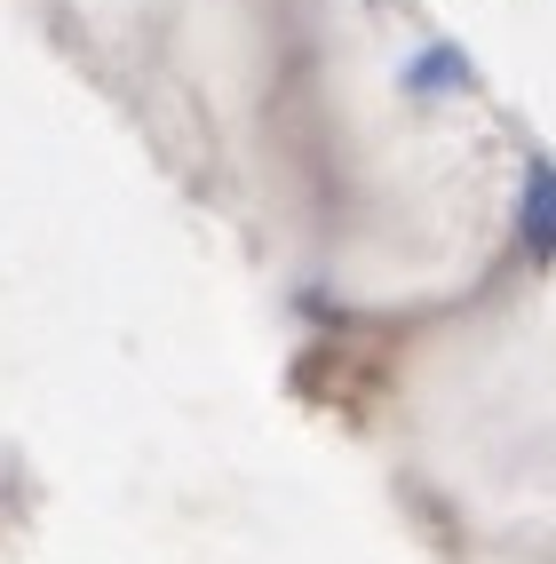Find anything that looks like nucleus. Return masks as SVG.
<instances>
[{
	"instance_id": "f257e3e1",
	"label": "nucleus",
	"mask_w": 556,
	"mask_h": 564,
	"mask_svg": "<svg viewBox=\"0 0 556 564\" xmlns=\"http://www.w3.org/2000/svg\"><path fill=\"white\" fill-rule=\"evenodd\" d=\"M516 223H525V247L533 254H556V167L548 160L525 167V207H516Z\"/></svg>"
},
{
	"instance_id": "f03ea898",
	"label": "nucleus",
	"mask_w": 556,
	"mask_h": 564,
	"mask_svg": "<svg viewBox=\"0 0 556 564\" xmlns=\"http://www.w3.org/2000/svg\"><path fill=\"white\" fill-rule=\"evenodd\" d=\"M405 88L414 96H461L469 88V56L461 48H422L414 64H405Z\"/></svg>"
}]
</instances>
